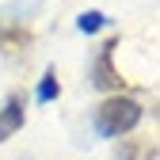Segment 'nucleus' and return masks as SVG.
Returning <instances> with one entry per match:
<instances>
[{
  "label": "nucleus",
  "mask_w": 160,
  "mask_h": 160,
  "mask_svg": "<svg viewBox=\"0 0 160 160\" xmlns=\"http://www.w3.org/2000/svg\"><path fill=\"white\" fill-rule=\"evenodd\" d=\"M137 122H141V107L133 99H126V95H111V99H103L95 107V130L103 137H122Z\"/></svg>",
  "instance_id": "nucleus-1"
},
{
  "label": "nucleus",
  "mask_w": 160,
  "mask_h": 160,
  "mask_svg": "<svg viewBox=\"0 0 160 160\" xmlns=\"http://www.w3.org/2000/svg\"><path fill=\"white\" fill-rule=\"evenodd\" d=\"M114 50H118V38H111V42L99 50L95 65H92V76H95V88H103V92H114V95H118V88H122V76L114 72Z\"/></svg>",
  "instance_id": "nucleus-2"
},
{
  "label": "nucleus",
  "mask_w": 160,
  "mask_h": 160,
  "mask_svg": "<svg viewBox=\"0 0 160 160\" xmlns=\"http://www.w3.org/2000/svg\"><path fill=\"white\" fill-rule=\"evenodd\" d=\"M23 118H27V103H23V95H8V103L0 107V141H8L12 133H19Z\"/></svg>",
  "instance_id": "nucleus-3"
},
{
  "label": "nucleus",
  "mask_w": 160,
  "mask_h": 160,
  "mask_svg": "<svg viewBox=\"0 0 160 160\" xmlns=\"http://www.w3.org/2000/svg\"><path fill=\"white\" fill-rule=\"evenodd\" d=\"M31 42H34V38H31V31H27V27H0V53L19 57Z\"/></svg>",
  "instance_id": "nucleus-4"
},
{
  "label": "nucleus",
  "mask_w": 160,
  "mask_h": 160,
  "mask_svg": "<svg viewBox=\"0 0 160 160\" xmlns=\"http://www.w3.org/2000/svg\"><path fill=\"white\" fill-rule=\"evenodd\" d=\"M118 160H156V145L137 137V141H122L118 145Z\"/></svg>",
  "instance_id": "nucleus-5"
},
{
  "label": "nucleus",
  "mask_w": 160,
  "mask_h": 160,
  "mask_svg": "<svg viewBox=\"0 0 160 160\" xmlns=\"http://www.w3.org/2000/svg\"><path fill=\"white\" fill-rule=\"evenodd\" d=\"M57 92H61V84H57V72H53V69H46V76H42V84H38L34 99H38V103H53Z\"/></svg>",
  "instance_id": "nucleus-6"
},
{
  "label": "nucleus",
  "mask_w": 160,
  "mask_h": 160,
  "mask_svg": "<svg viewBox=\"0 0 160 160\" xmlns=\"http://www.w3.org/2000/svg\"><path fill=\"white\" fill-rule=\"evenodd\" d=\"M76 27L84 31V34H95V31H103V27H107V19H103V12H84V15L76 19Z\"/></svg>",
  "instance_id": "nucleus-7"
}]
</instances>
